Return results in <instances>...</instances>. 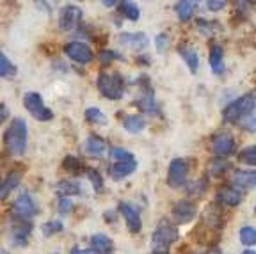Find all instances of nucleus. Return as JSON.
Listing matches in <instances>:
<instances>
[{"label":"nucleus","mask_w":256,"mask_h":254,"mask_svg":"<svg viewBox=\"0 0 256 254\" xmlns=\"http://www.w3.org/2000/svg\"><path fill=\"white\" fill-rule=\"evenodd\" d=\"M6 146L12 155H24L27 150V123L22 118L12 120L11 126L4 135Z\"/></svg>","instance_id":"1"},{"label":"nucleus","mask_w":256,"mask_h":254,"mask_svg":"<svg viewBox=\"0 0 256 254\" xmlns=\"http://www.w3.org/2000/svg\"><path fill=\"white\" fill-rule=\"evenodd\" d=\"M254 107H256V94L254 92H248V94L236 98L235 102H232L228 107L224 108L222 118L226 123H236V121L248 118L254 110Z\"/></svg>","instance_id":"2"},{"label":"nucleus","mask_w":256,"mask_h":254,"mask_svg":"<svg viewBox=\"0 0 256 254\" xmlns=\"http://www.w3.org/2000/svg\"><path fill=\"white\" fill-rule=\"evenodd\" d=\"M178 236H180V233H178V230H176L174 224L169 222L168 218H162V220L158 222V226L155 228V231H153V234H152L153 249H155V252L166 254L169 250V247L178 240Z\"/></svg>","instance_id":"3"},{"label":"nucleus","mask_w":256,"mask_h":254,"mask_svg":"<svg viewBox=\"0 0 256 254\" xmlns=\"http://www.w3.org/2000/svg\"><path fill=\"white\" fill-rule=\"evenodd\" d=\"M96 86L107 100H121L124 94V82L118 73H102L96 80Z\"/></svg>","instance_id":"4"},{"label":"nucleus","mask_w":256,"mask_h":254,"mask_svg":"<svg viewBox=\"0 0 256 254\" xmlns=\"http://www.w3.org/2000/svg\"><path fill=\"white\" fill-rule=\"evenodd\" d=\"M24 105L34 120L38 121H50L54 118V112L43 104V98L38 92H25Z\"/></svg>","instance_id":"5"},{"label":"nucleus","mask_w":256,"mask_h":254,"mask_svg":"<svg viewBox=\"0 0 256 254\" xmlns=\"http://www.w3.org/2000/svg\"><path fill=\"white\" fill-rule=\"evenodd\" d=\"M188 174V162L184 158H174L169 164L168 172V185L171 188H182L187 183Z\"/></svg>","instance_id":"6"},{"label":"nucleus","mask_w":256,"mask_h":254,"mask_svg":"<svg viewBox=\"0 0 256 254\" xmlns=\"http://www.w3.org/2000/svg\"><path fill=\"white\" fill-rule=\"evenodd\" d=\"M12 215L14 217L25 218V220H32V218L38 215V206L34 199L30 198L28 192H22L18 198H16L14 204H12Z\"/></svg>","instance_id":"7"},{"label":"nucleus","mask_w":256,"mask_h":254,"mask_svg":"<svg viewBox=\"0 0 256 254\" xmlns=\"http://www.w3.org/2000/svg\"><path fill=\"white\" fill-rule=\"evenodd\" d=\"M32 230H34V226H32L30 220H25V218L14 217V215H12L11 234H12V244H14V246H20V247L27 246V236L32 233Z\"/></svg>","instance_id":"8"},{"label":"nucleus","mask_w":256,"mask_h":254,"mask_svg":"<svg viewBox=\"0 0 256 254\" xmlns=\"http://www.w3.org/2000/svg\"><path fill=\"white\" fill-rule=\"evenodd\" d=\"M196 214H198V206L192 201H188V199H182V201L174 202V206L171 210V215L176 224L190 222L192 218L196 217Z\"/></svg>","instance_id":"9"},{"label":"nucleus","mask_w":256,"mask_h":254,"mask_svg":"<svg viewBox=\"0 0 256 254\" xmlns=\"http://www.w3.org/2000/svg\"><path fill=\"white\" fill-rule=\"evenodd\" d=\"M64 54L70 57L72 60L78 64H88L92 60V50L84 43H78V41H73V43H68L64 46Z\"/></svg>","instance_id":"10"},{"label":"nucleus","mask_w":256,"mask_h":254,"mask_svg":"<svg viewBox=\"0 0 256 254\" xmlns=\"http://www.w3.org/2000/svg\"><path fill=\"white\" fill-rule=\"evenodd\" d=\"M120 214L123 215L124 222H126L128 230L132 233H139L142 228V220H140V212L137 206H134L132 202H120Z\"/></svg>","instance_id":"11"},{"label":"nucleus","mask_w":256,"mask_h":254,"mask_svg":"<svg viewBox=\"0 0 256 254\" xmlns=\"http://www.w3.org/2000/svg\"><path fill=\"white\" fill-rule=\"evenodd\" d=\"M212 148L217 158H228L230 155L235 153V139H233V135L222 132V134L214 137Z\"/></svg>","instance_id":"12"},{"label":"nucleus","mask_w":256,"mask_h":254,"mask_svg":"<svg viewBox=\"0 0 256 254\" xmlns=\"http://www.w3.org/2000/svg\"><path fill=\"white\" fill-rule=\"evenodd\" d=\"M80 20H82V9L76 8V6H66L60 11L59 27L62 30H73L75 27H78Z\"/></svg>","instance_id":"13"},{"label":"nucleus","mask_w":256,"mask_h":254,"mask_svg":"<svg viewBox=\"0 0 256 254\" xmlns=\"http://www.w3.org/2000/svg\"><path fill=\"white\" fill-rule=\"evenodd\" d=\"M118 40H120L121 44H124L128 48H134V50H144L150 43L148 36L142 34V32H123V34H120Z\"/></svg>","instance_id":"14"},{"label":"nucleus","mask_w":256,"mask_h":254,"mask_svg":"<svg viewBox=\"0 0 256 254\" xmlns=\"http://www.w3.org/2000/svg\"><path fill=\"white\" fill-rule=\"evenodd\" d=\"M233 187L240 188V190H249V188L256 187V171H244V169H236L232 174Z\"/></svg>","instance_id":"15"},{"label":"nucleus","mask_w":256,"mask_h":254,"mask_svg":"<svg viewBox=\"0 0 256 254\" xmlns=\"http://www.w3.org/2000/svg\"><path fill=\"white\" fill-rule=\"evenodd\" d=\"M244 196H242V190L236 187H222L219 188L217 192V201L226 204V206H238L240 202H242Z\"/></svg>","instance_id":"16"},{"label":"nucleus","mask_w":256,"mask_h":254,"mask_svg":"<svg viewBox=\"0 0 256 254\" xmlns=\"http://www.w3.org/2000/svg\"><path fill=\"white\" fill-rule=\"evenodd\" d=\"M22 178H24V172H22L20 169H12V171H9L8 174H6V178L2 180V190H0L2 199H8V196L20 185Z\"/></svg>","instance_id":"17"},{"label":"nucleus","mask_w":256,"mask_h":254,"mask_svg":"<svg viewBox=\"0 0 256 254\" xmlns=\"http://www.w3.org/2000/svg\"><path fill=\"white\" fill-rule=\"evenodd\" d=\"M137 162L136 160H128V162H114L110 166V176L112 180H123L126 176H130L132 172H136Z\"/></svg>","instance_id":"18"},{"label":"nucleus","mask_w":256,"mask_h":254,"mask_svg":"<svg viewBox=\"0 0 256 254\" xmlns=\"http://www.w3.org/2000/svg\"><path fill=\"white\" fill-rule=\"evenodd\" d=\"M89 242H91V249L94 250V252H98V254H110L112 249H114V244H112V240L104 233L92 234Z\"/></svg>","instance_id":"19"},{"label":"nucleus","mask_w":256,"mask_h":254,"mask_svg":"<svg viewBox=\"0 0 256 254\" xmlns=\"http://www.w3.org/2000/svg\"><path fill=\"white\" fill-rule=\"evenodd\" d=\"M56 194L62 198H72V196H80L82 194V188H80L78 182H73V180H62L56 185Z\"/></svg>","instance_id":"20"},{"label":"nucleus","mask_w":256,"mask_h":254,"mask_svg":"<svg viewBox=\"0 0 256 254\" xmlns=\"http://www.w3.org/2000/svg\"><path fill=\"white\" fill-rule=\"evenodd\" d=\"M208 62H210V68L216 75H222L224 73V52L219 44H214L210 48V56H208Z\"/></svg>","instance_id":"21"},{"label":"nucleus","mask_w":256,"mask_h":254,"mask_svg":"<svg viewBox=\"0 0 256 254\" xmlns=\"http://www.w3.org/2000/svg\"><path fill=\"white\" fill-rule=\"evenodd\" d=\"M178 54H180L182 59L187 62L188 70H190L192 73H196L198 68H200V56H198L196 48L188 46V44H184V46L178 48Z\"/></svg>","instance_id":"22"},{"label":"nucleus","mask_w":256,"mask_h":254,"mask_svg":"<svg viewBox=\"0 0 256 254\" xmlns=\"http://www.w3.org/2000/svg\"><path fill=\"white\" fill-rule=\"evenodd\" d=\"M196 6H198L196 0H178L174 6V11L182 22H188L192 16H194Z\"/></svg>","instance_id":"23"},{"label":"nucleus","mask_w":256,"mask_h":254,"mask_svg":"<svg viewBox=\"0 0 256 254\" xmlns=\"http://www.w3.org/2000/svg\"><path fill=\"white\" fill-rule=\"evenodd\" d=\"M105 150H107V146H105V140L102 139V137H98V135H89L88 140H86V153L91 156H102L105 153Z\"/></svg>","instance_id":"24"},{"label":"nucleus","mask_w":256,"mask_h":254,"mask_svg":"<svg viewBox=\"0 0 256 254\" xmlns=\"http://www.w3.org/2000/svg\"><path fill=\"white\" fill-rule=\"evenodd\" d=\"M144 124H146V121H144V118L140 114H130L123 120V128L126 132H130V134H139V132H142Z\"/></svg>","instance_id":"25"},{"label":"nucleus","mask_w":256,"mask_h":254,"mask_svg":"<svg viewBox=\"0 0 256 254\" xmlns=\"http://www.w3.org/2000/svg\"><path fill=\"white\" fill-rule=\"evenodd\" d=\"M137 107L142 108V110L148 112V114H155V112H156V104H155V94H153L152 89H150L146 94L140 96V100H137Z\"/></svg>","instance_id":"26"},{"label":"nucleus","mask_w":256,"mask_h":254,"mask_svg":"<svg viewBox=\"0 0 256 254\" xmlns=\"http://www.w3.org/2000/svg\"><path fill=\"white\" fill-rule=\"evenodd\" d=\"M230 169H232V166L226 162V158H216L208 164V172H210V176H214V178H216V176H222L224 172H228Z\"/></svg>","instance_id":"27"},{"label":"nucleus","mask_w":256,"mask_h":254,"mask_svg":"<svg viewBox=\"0 0 256 254\" xmlns=\"http://www.w3.org/2000/svg\"><path fill=\"white\" fill-rule=\"evenodd\" d=\"M120 12L126 18V20H132V22L139 20V16H140L139 8H137L134 2H130V0H123V4H121V8H120Z\"/></svg>","instance_id":"28"},{"label":"nucleus","mask_w":256,"mask_h":254,"mask_svg":"<svg viewBox=\"0 0 256 254\" xmlns=\"http://www.w3.org/2000/svg\"><path fill=\"white\" fill-rule=\"evenodd\" d=\"M238 236H240V242L244 244V246H248V247L256 246V228L244 226L242 230H240Z\"/></svg>","instance_id":"29"},{"label":"nucleus","mask_w":256,"mask_h":254,"mask_svg":"<svg viewBox=\"0 0 256 254\" xmlns=\"http://www.w3.org/2000/svg\"><path fill=\"white\" fill-rule=\"evenodd\" d=\"M238 162L256 167V146H248L238 153Z\"/></svg>","instance_id":"30"},{"label":"nucleus","mask_w":256,"mask_h":254,"mask_svg":"<svg viewBox=\"0 0 256 254\" xmlns=\"http://www.w3.org/2000/svg\"><path fill=\"white\" fill-rule=\"evenodd\" d=\"M86 120L92 124H105L107 123V118H105L104 112H102L100 108H94V107H89L88 110H86Z\"/></svg>","instance_id":"31"},{"label":"nucleus","mask_w":256,"mask_h":254,"mask_svg":"<svg viewBox=\"0 0 256 254\" xmlns=\"http://www.w3.org/2000/svg\"><path fill=\"white\" fill-rule=\"evenodd\" d=\"M62 167L66 169V171H70V172H75V174H80L82 172V169H84V166H82V162H80L76 156H73V155H68L66 158H64V162H62Z\"/></svg>","instance_id":"32"},{"label":"nucleus","mask_w":256,"mask_h":254,"mask_svg":"<svg viewBox=\"0 0 256 254\" xmlns=\"http://www.w3.org/2000/svg\"><path fill=\"white\" fill-rule=\"evenodd\" d=\"M0 75L4 76V78L16 75V66L12 62H9V59H8V56H6V54H2V56H0Z\"/></svg>","instance_id":"33"},{"label":"nucleus","mask_w":256,"mask_h":254,"mask_svg":"<svg viewBox=\"0 0 256 254\" xmlns=\"http://www.w3.org/2000/svg\"><path fill=\"white\" fill-rule=\"evenodd\" d=\"M62 228L64 226L60 220H48V222H44L43 226H41V231H43L44 236H52V234H56V233H60Z\"/></svg>","instance_id":"34"},{"label":"nucleus","mask_w":256,"mask_h":254,"mask_svg":"<svg viewBox=\"0 0 256 254\" xmlns=\"http://www.w3.org/2000/svg\"><path fill=\"white\" fill-rule=\"evenodd\" d=\"M88 178L96 192L104 190V178H102V174L98 172V169H88Z\"/></svg>","instance_id":"35"},{"label":"nucleus","mask_w":256,"mask_h":254,"mask_svg":"<svg viewBox=\"0 0 256 254\" xmlns=\"http://www.w3.org/2000/svg\"><path fill=\"white\" fill-rule=\"evenodd\" d=\"M110 156L116 160V162H128V160H136L132 153H130V151H126V150H123V148H112Z\"/></svg>","instance_id":"36"},{"label":"nucleus","mask_w":256,"mask_h":254,"mask_svg":"<svg viewBox=\"0 0 256 254\" xmlns=\"http://www.w3.org/2000/svg\"><path fill=\"white\" fill-rule=\"evenodd\" d=\"M155 44H156V50H158V52H164L166 46L169 44V38L166 36V34H158L155 40Z\"/></svg>","instance_id":"37"},{"label":"nucleus","mask_w":256,"mask_h":254,"mask_svg":"<svg viewBox=\"0 0 256 254\" xmlns=\"http://www.w3.org/2000/svg\"><path fill=\"white\" fill-rule=\"evenodd\" d=\"M72 208H73V204H72V201H70V198H62V199H60V201H59V212H60V214H68V212L70 210H72Z\"/></svg>","instance_id":"38"},{"label":"nucleus","mask_w":256,"mask_h":254,"mask_svg":"<svg viewBox=\"0 0 256 254\" xmlns=\"http://www.w3.org/2000/svg\"><path fill=\"white\" fill-rule=\"evenodd\" d=\"M100 59H102V62H110V60H114V59H123V57H120L116 52H110V50H105V52H102Z\"/></svg>","instance_id":"39"},{"label":"nucleus","mask_w":256,"mask_h":254,"mask_svg":"<svg viewBox=\"0 0 256 254\" xmlns=\"http://www.w3.org/2000/svg\"><path fill=\"white\" fill-rule=\"evenodd\" d=\"M208 9H210V11H220V9L224 8V2L222 0H208Z\"/></svg>","instance_id":"40"},{"label":"nucleus","mask_w":256,"mask_h":254,"mask_svg":"<svg viewBox=\"0 0 256 254\" xmlns=\"http://www.w3.org/2000/svg\"><path fill=\"white\" fill-rule=\"evenodd\" d=\"M70 254H94L92 249H80V247H73Z\"/></svg>","instance_id":"41"},{"label":"nucleus","mask_w":256,"mask_h":254,"mask_svg":"<svg viewBox=\"0 0 256 254\" xmlns=\"http://www.w3.org/2000/svg\"><path fill=\"white\" fill-rule=\"evenodd\" d=\"M8 120V107L4 104L0 105V121H6Z\"/></svg>","instance_id":"42"},{"label":"nucleus","mask_w":256,"mask_h":254,"mask_svg":"<svg viewBox=\"0 0 256 254\" xmlns=\"http://www.w3.org/2000/svg\"><path fill=\"white\" fill-rule=\"evenodd\" d=\"M102 2H104V6H107V8H112V6L120 4L121 0H102Z\"/></svg>","instance_id":"43"},{"label":"nucleus","mask_w":256,"mask_h":254,"mask_svg":"<svg viewBox=\"0 0 256 254\" xmlns=\"http://www.w3.org/2000/svg\"><path fill=\"white\" fill-rule=\"evenodd\" d=\"M240 254H256V252H254V250H249L248 249V250H244V252H240Z\"/></svg>","instance_id":"44"},{"label":"nucleus","mask_w":256,"mask_h":254,"mask_svg":"<svg viewBox=\"0 0 256 254\" xmlns=\"http://www.w3.org/2000/svg\"><path fill=\"white\" fill-rule=\"evenodd\" d=\"M153 254H162V252H153Z\"/></svg>","instance_id":"45"},{"label":"nucleus","mask_w":256,"mask_h":254,"mask_svg":"<svg viewBox=\"0 0 256 254\" xmlns=\"http://www.w3.org/2000/svg\"><path fill=\"white\" fill-rule=\"evenodd\" d=\"M54 254H57V252H54Z\"/></svg>","instance_id":"46"},{"label":"nucleus","mask_w":256,"mask_h":254,"mask_svg":"<svg viewBox=\"0 0 256 254\" xmlns=\"http://www.w3.org/2000/svg\"><path fill=\"white\" fill-rule=\"evenodd\" d=\"M254 212H256V208H254Z\"/></svg>","instance_id":"47"}]
</instances>
